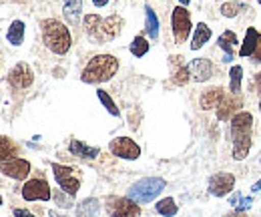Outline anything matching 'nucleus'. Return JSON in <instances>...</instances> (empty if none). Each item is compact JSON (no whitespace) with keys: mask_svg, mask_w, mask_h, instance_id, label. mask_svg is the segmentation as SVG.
I'll list each match as a JSON object with an SVG mask.
<instances>
[{"mask_svg":"<svg viewBox=\"0 0 261 217\" xmlns=\"http://www.w3.org/2000/svg\"><path fill=\"white\" fill-rule=\"evenodd\" d=\"M251 129L253 117L251 113H237L231 119V135H233V159H245L251 149Z\"/></svg>","mask_w":261,"mask_h":217,"instance_id":"nucleus-1","label":"nucleus"},{"mask_svg":"<svg viewBox=\"0 0 261 217\" xmlns=\"http://www.w3.org/2000/svg\"><path fill=\"white\" fill-rule=\"evenodd\" d=\"M117 70H119V61L113 55H97L85 66L81 79H83V83L97 85V83H105V81L113 79L117 75Z\"/></svg>","mask_w":261,"mask_h":217,"instance_id":"nucleus-2","label":"nucleus"},{"mask_svg":"<svg viewBox=\"0 0 261 217\" xmlns=\"http://www.w3.org/2000/svg\"><path fill=\"white\" fill-rule=\"evenodd\" d=\"M121 27H123V18L117 16V14L109 16V18H100L97 14L85 16L87 34L93 40H97V42H109V40H113L121 32Z\"/></svg>","mask_w":261,"mask_h":217,"instance_id":"nucleus-3","label":"nucleus"},{"mask_svg":"<svg viewBox=\"0 0 261 217\" xmlns=\"http://www.w3.org/2000/svg\"><path fill=\"white\" fill-rule=\"evenodd\" d=\"M42 38L44 44L55 53V55H65L70 49V32L63 22L55 20V18H46L42 20Z\"/></svg>","mask_w":261,"mask_h":217,"instance_id":"nucleus-4","label":"nucleus"},{"mask_svg":"<svg viewBox=\"0 0 261 217\" xmlns=\"http://www.w3.org/2000/svg\"><path fill=\"white\" fill-rule=\"evenodd\" d=\"M165 185L167 183L161 177H145L129 189V199H133L135 203H149L163 191Z\"/></svg>","mask_w":261,"mask_h":217,"instance_id":"nucleus-5","label":"nucleus"},{"mask_svg":"<svg viewBox=\"0 0 261 217\" xmlns=\"http://www.w3.org/2000/svg\"><path fill=\"white\" fill-rule=\"evenodd\" d=\"M107 211L111 217H139L141 207L129 197H109Z\"/></svg>","mask_w":261,"mask_h":217,"instance_id":"nucleus-6","label":"nucleus"},{"mask_svg":"<svg viewBox=\"0 0 261 217\" xmlns=\"http://www.w3.org/2000/svg\"><path fill=\"white\" fill-rule=\"evenodd\" d=\"M171 22H173L175 40H177V42H185V40L189 38V34H191V14H189V10L183 8V6L173 8Z\"/></svg>","mask_w":261,"mask_h":217,"instance_id":"nucleus-7","label":"nucleus"},{"mask_svg":"<svg viewBox=\"0 0 261 217\" xmlns=\"http://www.w3.org/2000/svg\"><path fill=\"white\" fill-rule=\"evenodd\" d=\"M53 171H55V177L59 181V185L63 187V191L68 193L70 197L79 193V187H81V181L74 177V169L70 167H65V165H59V163H53Z\"/></svg>","mask_w":261,"mask_h":217,"instance_id":"nucleus-8","label":"nucleus"},{"mask_svg":"<svg viewBox=\"0 0 261 217\" xmlns=\"http://www.w3.org/2000/svg\"><path fill=\"white\" fill-rule=\"evenodd\" d=\"M109 149H111L113 155L121 157V159H129V161H135V159H139V155H141L139 145L133 139H129V137L113 139L111 145H109Z\"/></svg>","mask_w":261,"mask_h":217,"instance_id":"nucleus-9","label":"nucleus"},{"mask_svg":"<svg viewBox=\"0 0 261 217\" xmlns=\"http://www.w3.org/2000/svg\"><path fill=\"white\" fill-rule=\"evenodd\" d=\"M0 173L8 175V177H12V179L22 181V179H27L29 173H31V163L24 161V159H16V157H14V159H8V161H2V163H0Z\"/></svg>","mask_w":261,"mask_h":217,"instance_id":"nucleus-10","label":"nucleus"},{"mask_svg":"<svg viewBox=\"0 0 261 217\" xmlns=\"http://www.w3.org/2000/svg\"><path fill=\"white\" fill-rule=\"evenodd\" d=\"M22 197L27 201H48L50 199V187L44 179H31L22 187Z\"/></svg>","mask_w":261,"mask_h":217,"instance_id":"nucleus-11","label":"nucleus"},{"mask_svg":"<svg viewBox=\"0 0 261 217\" xmlns=\"http://www.w3.org/2000/svg\"><path fill=\"white\" fill-rule=\"evenodd\" d=\"M8 81L12 87L16 89H27L31 87L34 81V75H33V68L27 64V62H18L10 73H8Z\"/></svg>","mask_w":261,"mask_h":217,"instance_id":"nucleus-12","label":"nucleus"},{"mask_svg":"<svg viewBox=\"0 0 261 217\" xmlns=\"http://www.w3.org/2000/svg\"><path fill=\"white\" fill-rule=\"evenodd\" d=\"M235 187V175L231 173H217L209 179V193L215 197H223Z\"/></svg>","mask_w":261,"mask_h":217,"instance_id":"nucleus-13","label":"nucleus"},{"mask_svg":"<svg viewBox=\"0 0 261 217\" xmlns=\"http://www.w3.org/2000/svg\"><path fill=\"white\" fill-rule=\"evenodd\" d=\"M187 68H189V75H193V79L199 83L211 79V75H213V66L207 59H195L187 64Z\"/></svg>","mask_w":261,"mask_h":217,"instance_id":"nucleus-14","label":"nucleus"},{"mask_svg":"<svg viewBox=\"0 0 261 217\" xmlns=\"http://www.w3.org/2000/svg\"><path fill=\"white\" fill-rule=\"evenodd\" d=\"M239 107H241V99H239L237 94L225 97V99L221 101L219 109H217V119H219V121H227V119H231V115H233Z\"/></svg>","mask_w":261,"mask_h":217,"instance_id":"nucleus-15","label":"nucleus"},{"mask_svg":"<svg viewBox=\"0 0 261 217\" xmlns=\"http://www.w3.org/2000/svg\"><path fill=\"white\" fill-rule=\"evenodd\" d=\"M68 151H70L72 155L81 157V159H95V157L100 153L98 147H89V145H85V143L79 141V139H72V141L68 143Z\"/></svg>","mask_w":261,"mask_h":217,"instance_id":"nucleus-16","label":"nucleus"},{"mask_svg":"<svg viewBox=\"0 0 261 217\" xmlns=\"http://www.w3.org/2000/svg\"><path fill=\"white\" fill-rule=\"evenodd\" d=\"M225 97H223V89H209V91H205V93L201 94V107L205 109V111H209V109H215V107H219L221 105V101H223Z\"/></svg>","mask_w":261,"mask_h":217,"instance_id":"nucleus-17","label":"nucleus"},{"mask_svg":"<svg viewBox=\"0 0 261 217\" xmlns=\"http://www.w3.org/2000/svg\"><path fill=\"white\" fill-rule=\"evenodd\" d=\"M65 18L72 25L76 27L79 20H81V12H83V0H65Z\"/></svg>","mask_w":261,"mask_h":217,"instance_id":"nucleus-18","label":"nucleus"},{"mask_svg":"<svg viewBox=\"0 0 261 217\" xmlns=\"http://www.w3.org/2000/svg\"><path fill=\"white\" fill-rule=\"evenodd\" d=\"M100 211V203L95 197H89L76 205V217H97Z\"/></svg>","mask_w":261,"mask_h":217,"instance_id":"nucleus-19","label":"nucleus"},{"mask_svg":"<svg viewBox=\"0 0 261 217\" xmlns=\"http://www.w3.org/2000/svg\"><path fill=\"white\" fill-rule=\"evenodd\" d=\"M257 40H259V32L255 31V29H247V32H245V40H243V44H241L239 55H241V57H251V55L255 53Z\"/></svg>","mask_w":261,"mask_h":217,"instance_id":"nucleus-20","label":"nucleus"},{"mask_svg":"<svg viewBox=\"0 0 261 217\" xmlns=\"http://www.w3.org/2000/svg\"><path fill=\"white\" fill-rule=\"evenodd\" d=\"M233 44H237V36H235V32L231 31H225L221 36H219V46L225 51V62H231L233 61Z\"/></svg>","mask_w":261,"mask_h":217,"instance_id":"nucleus-21","label":"nucleus"},{"mask_svg":"<svg viewBox=\"0 0 261 217\" xmlns=\"http://www.w3.org/2000/svg\"><path fill=\"white\" fill-rule=\"evenodd\" d=\"M6 38H8V42L14 44V46L22 44V40H24V22H22V20H14V22L10 25L8 32H6Z\"/></svg>","mask_w":261,"mask_h":217,"instance_id":"nucleus-22","label":"nucleus"},{"mask_svg":"<svg viewBox=\"0 0 261 217\" xmlns=\"http://www.w3.org/2000/svg\"><path fill=\"white\" fill-rule=\"evenodd\" d=\"M209 38H211V29L207 27V25H203V22H199L195 29V34H193V42H191V49L193 51H199L205 42H209Z\"/></svg>","mask_w":261,"mask_h":217,"instance_id":"nucleus-23","label":"nucleus"},{"mask_svg":"<svg viewBox=\"0 0 261 217\" xmlns=\"http://www.w3.org/2000/svg\"><path fill=\"white\" fill-rule=\"evenodd\" d=\"M145 16H147V25H145L147 34L155 40L159 36V18H157V14H155V10L151 6H145Z\"/></svg>","mask_w":261,"mask_h":217,"instance_id":"nucleus-24","label":"nucleus"},{"mask_svg":"<svg viewBox=\"0 0 261 217\" xmlns=\"http://www.w3.org/2000/svg\"><path fill=\"white\" fill-rule=\"evenodd\" d=\"M14 155H16V145L8 137H0V163L14 159Z\"/></svg>","mask_w":261,"mask_h":217,"instance_id":"nucleus-25","label":"nucleus"},{"mask_svg":"<svg viewBox=\"0 0 261 217\" xmlns=\"http://www.w3.org/2000/svg\"><path fill=\"white\" fill-rule=\"evenodd\" d=\"M97 97H98V101L102 103V107H105V109H107V111H109V113H111L113 117H119V115H121V113H119V107L115 105V101H113V99L109 97V93H107V91L98 89V91H97Z\"/></svg>","mask_w":261,"mask_h":217,"instance_id":"nucleus-26","label":"nucleus"},{"mask_svg":"<svg viewBox=\"0 0 261 217\" xmlns=\"http://www.w3.org/2000/svg\"><path fill=\"white\" fill-rule=\"evenodd\" d=\"M231 83H229V89H231V94H239L241 91V77H243V68L237 64L231 68Z\"/></svg>","mask_w":261,"mask_h":217,"instance_id":"nucleus-27","label":"nucleus"},{"mask_svg":"<svg viewBox=\"0 0 261 217\" xmlns=\"http://www.w3.org/2000/svg\"><path fill=\"white\" fill-rule=\"evenodd\" d=\"M157 211L165 217H173L177 215V203L171 199V197H167V199H161L159 203H157Z\"/></svg>","mask_w":261,"mask_h":217,"instance_id":"nucleus-28","label":"nucleus"},{"mask_svg":"<svg viewBox=\"0 0 261 217\" xmlns=\"http://www.w3.org/2000/svg\"><path fill=\"white\" fill-rule=\"evenodd\" d=\"M130 53L135 57H145L149 53V42L143 38V36H137L133 42H130Z\"/></svg>","mask_w":261,"mask_h":217,"instance_id":"nucleus-29","label":"nucleus"},{"mask_svg":"<svg viewBox=\"0 0 261 217\" xmlns=\"http://www.w3.org/2000/svg\"><path fill=\"white\" fill-rule=\"evenodd\" d=\"M229 203H231L237 211H243V209H249V207L253 205V199H251V197H241V193H235V195L229 199Z\"/></svg>","mask_w":261,"mask_h":217,"instance_id":"nucleus-30","label":"nucleus"},{"mask_svg":"<svg viewBox=\"0 0 261 217\" xmlns=\"http://www.w3.org/2000/svg\"><path fill=\"white\" fill-rule=\"evenodd\" d=\"M241 8H245L241 2H225V4L221 6V14H223L225 18H233V16L239 14Z\"/></svg>","mask_w":261,"mask_h":217,"instance_id":"nucleus-31","label":"nucleus"},{"mask_svg":"<svg viewBox=\"0 0 261 217\" xmlns=\"http://www.w3.org/2000/svg\"><path fill=\"white\" fill-rule=\"evenodd\" d=\"M187 81H189V68L183 66V68H179L177 75L173 77V83H175V85H185Z\"/></svg>","mask_w":261,"mask_h":217,"instance_id":"nucleus-32","label":"nucleus"},{"mask_svg":"<svg viewBox=\"0 0 261 217\" xmlns=\"http://www.w3.org/2000/svg\"><path fill=\"white\" fill-rule=\"evenodd\" d=\"M14 217H36L27 209H14Z\"/></svg>","mask_w":261,"mask_h":217,"instance_id":"nucleus-33","label":"nucleus"},{"mask_svg":"<svg viewBox=\"0 0 261 217\" xmlns=\"http://www.w3.org/2000/svg\"><path fill=\"white\" fill-rule=\"evenodd\" d=\"M255 61L261 62V34H259V40H257V46H255V53H253Z\"/></svg>","mask_w":261,"mask_h":217,"instance_id":"nucleus-34","label":"nucleus"},{"mask_svg":"<svg viewBox=\"0 0 261 217\" xmlns=\"http://www.w3.org/2000/svg\"><path fill=\"white\" fill-rule=\"evenodd\" d=\"M107 2H109V0H93V4L98 6V8H100V6H107Z\"/></svg>","mask_w":261,"mask_h":217,"instance_id":"nucleus-35","label":"nucleus"},{"mask_svg":"<svg viewBox=\"0 0 261 217\" xmlns=\"http://www.w3.org/2000/svg\"><path fill=\"white\" fill-rule=\"evenodd\" d=\"M225 217H245V213H243V211H237V209H235V213H229V215H225Z\"/></svg>","mask_w":261,"mask_h":217,"instance_id":"nucleus-36","label":"nucleus"},{"mask_svg":"<svg viewBox=\"0 0 261 217\" xmlns=\"http://www.w3.org/2000/svg\"><path fill=\"white\" fill-rule=\"evenodd\" d=\"M255 83H257V87H259V93H261V73H257V77H255Z\"/></svg>","mask_w":261,"mask_h":217,"instance_id":"nucleus-37","label":"nucleus"},{"mask_svg":"<svg viewBox=\"0 0 261 217\" xmlns=\"http://www.w3.org/2000/svg\"><path fill=\"white\" fill-rule=\"evenodd\" d=\"M253 189H255V191H261V181H257V183L253 185Z\"/></svg>","mask_w":261,"mask_h":217,"instance_id":"nucleus-38","label":"nucleus"},{"mask_svg":"<svg viewBox=\"0 0 261 217\" xmlns=\"http://www.w3.org/2000/svg\"><path fill=\"white\" fill-rule=\"evenodd\" d=\"M179 2H181V4H183V6H187V4H189V2H191V0H179Z\"/></svg>","mask_w":261,"mask_h":217,"instance_id":"nucleus-39","label":"nucleus"},{"mask_svg":"<svg viewBox=\"0 0 261 217\" xmlns=\"http://www.w3.org/2000/svg\"><path fill=\"white\" fill-rule=\"evenodd\" d=\"M50 217H59V215H57V213H55V211H50Z\"/></svg>","mask_w":261,"mask_h":217,"instance_id":"nucleus-40","label":"nucleus"},{"mask_svg":"<svg viewBox=\"0 0 261 217\" xmlns=\"http://www.w3.org/2000/svg\"><path fill=\"white\" fill-rule=\"evenodd\" d=\"M0 205H2V197H0Z\"/></svg>","mask_w":261,"mask_h":217,"instance_id":"nucleus-41","label":"nucleus"},{"mask_svg":"<svg viewBox=\"0 0 261 217\" xmlns=\"http://www.w3.org/2000/svg\"><path fill=\"white\" fill-rule=\"evenodd\" d=\"M259 111H261V103H259Z\"/></svg>","mask_w":261,"mask_h":217,"instance_id":"nucleus-42","label":"nucleus"},{"mask_svg":"<svg viewBox=\"0 0 261 217\" xmlns=\"http://www.w3.org/2000/svg\"><path fill=\"white\" fill-rule=\"evenodd\" d=\"M259 4H261V0H259Z\"/></svg>","mask_w":261,"mask_h":217,"instance_id":"nucleus-43","label":"nucleus"}]
</instances>
